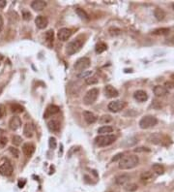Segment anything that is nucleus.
I'll use <instances>...</instances> for the list:
<instances>
[{
    "instance_id": "10",
    "label": "nucleus",
    "mask_w": 174,
    "mask_h": 192,
    "mask_svg": "<svg viewBox=\"0 0 174 192\" xmlns=\"http://www.w3.org/2000/svg\"><path fill=\"white\" fill-rule=\"evenodd\" d=\"M104 94H106V96L108 98H115V97L119 96V92L114 86L107 85L104 86Z\"/></svg>"
},
{
    "instance_id": "15",
    "label": "nucleus",
    "mask_w": 174,
    "mask_h": 192,
    "mask_svg": "<svg viewBox=\"0 0 174 192\" xmlns=\"http://www.w3.org/2000/svg\"><path fill=\"white\" fill-rule=\"evenodd\" d=\"M48 127H49V129L51 132L58 133V132L60 131L61 124H60V122L58 121L57 119H51V120H49L48 122Z\"/></svg>"
},
{
    "instance_id": "22",
    "label": "nucleus",
    "mask_w": 174,
    "mask_h": 192,
    "mask_svg": "<svg viewBox=\"0 0 174 192\" xmlns=\"http://www.w3.org/2000/svg\"><path fill=\"white\" fill-rule=\"evenodd\" d=\"M154 16L157 19V21H161L165 17V12L161 8H156L154 11Z\"/></svg>"
},
{
    "instance_id": "43",
    "label": "nucleus",
    "mask_w": 174,
    "mask_h": 192,
    "mask_svg": "<svg viewBox=\"0 0 174 192\" xmlns=\"http://www.w3.org/2000/svg\"><path fill=\"white\" fill-rule=\"evenodd\" d=\"M3 24H4L3 17H2V16H1V15H0V31L2 30V28H3Z\"/></svg>"
},
{
    "instance_id": "8",
    "label": "nucleus",
    "mask_w": 174,
    "mask_h": 192,
    "mask_svg": "<svg viewBox=\"0 0 174 192\" xmlns=\"http://www.w3.org/2000/svg\"><path fill=\"white\" fill-rule=\"evenodd\" d=\"M14 168L9 161H5L3 164L0 165V175L4 177H9L13 174Z\"/></svg>"
},
{
    "instance_id": "35",
    "label": "nucleus",
    "mask_w": 174,
    "mask_h": 192,
    "mask_svg": "<svg viewBox=\"0 0 174 192\" xmlns=\"http://www.w3.org/2000/svg\"><path fill=\"white\" fill-rule=\"evenodd\" d=\"M12 143H13L15 145H20L22 143V139L20 136H14L12 138Z\"/></svg>"
},
{
    "instance_id": "9",
    "label": "nucleus",
    "mask_w": 174,
    "mask_h": 192,
    "mask_svg": "<svg viewBox=\"0 0 174 192\" xmlns=\"http://www.w3.org/2000/svg\"><path fill=\"white\" fill-rule=\"evenodd\" d=\"M73 34V30L70 28H61L58 30V33H57V37L60 41H63V42H65V41H68L70 39V37L72 36Z\"/></svg>"
},
{
    "instance_id": "25",
    "label": "nucleus",
    "mask_w": 174,
    "mask_h": 192,
    "mask_svg": "<svg viewBox=\"0 0 174 192\" xmlns=\"http://www.w3.org/2000/svg\"><path fill=\"white\" fill-rule=\"evenodd\" d=\"M75 13H77V15L80 17V19H82L84 21H88L89 20V15L87 14L83 9L77 8V9H75Z\"/></svg>"
},
{
    "instance_id": "23",
    "label": "nucleus",
    "mask_w": 174,
    "mask_h": 192,
    "mask_svg": "<svg viewBox=\"0 0 174 192\" xmlns=\"http://www.w3.org/2000/svg\"><path fill=\"white\" fill-rule=\"evenodd\" d=\"M140 179H141V182L144 183H150V182H152V180H153V175H152V173H151V172H144L141 175Z\"/></svg>"
},
{
    "instance_id": "24",
    "label": "nucleus",
    "mask_w": 174,
    "mask_h": 192,
    "mask_svg": "<svg viewBox=\"0 0 174 192\" xmlns=\"http://www.w3.org/2000/svg\"><path fill=\"white\" fill-rule=\"evenodd\" d=\"M112 131H113V128L111 126H108V125L102 126L98 129V133L101 134V135H107V134L112 133Z\"/></svg>"
},
{
    "instance_id": "21",
    "label": "nucleus",
    "mask_w": 174,
    "mask_h": 192,
    "mask_svg": "<svg viewBox=\"0 0 174 192\" xmlns=\"http://www.w3.org/2000/svg\"><path fill=\"white\" fill-rule=\"evenodd\" d=\"M129 179H130V177L128 176V175H120V176L116 177L115 183L118 185H125L129 182Z\"/></svg>"
},
{
    "instance_id": "40",
    "label": "nucleus",
    "mask_w": 174,
    "mask_h": 192,
    "mask_svg": "<svg viewBox=\"0 0 174 192\" xmlns=\"http://www.w3.org/2000/svg\"><path fill=\"white\" fill-rule=\"evenodd\" d=\"M123 157V153H118L117 155H115V157L112 158V161H117L118 159H121Z\"/></svg>"
},
{
    "instance_id": "30",
    "label": "nucleus",
    "mask_w": 174,
    "mask_h": 192,
    "mask_svg": "<svg viewBox=\"0 0 174 192\" xmlns=\"http://www.w3.org/2000/svg\"><path fill=\"white\" fill-rule=\"evenodd\" d=\"M53 38H54V33L52 29H49V30L45 32V40L49 45L53 43Z\"/></svg>"
},
{
    "instance_id": "32",
    "label": "nucleus",
    "mask_w": 174,
    "mask_h": 192,
    "mask_svg": "<svg viewBox=\"0 0 174 192\" xmlns=\"http://www.w3.org/2000/svg\"><path fill=\"white\" fill-rule=\"evenodd\" d=\"M111 120H112V118L109 115H104L101 116L100 119H99V121H100L101 123H103V124L109 123V122L111 121Z\"/></svg>"
},
{
    "instance_id": "37",
    "label": "nucleus",
    "mask_w": 174,
    "mask_h": 192,
    "mask_svg": "<svg viewBox=\"0 0 174 192\" xmlns=\"http://www.w3.org/2000/svg\"><path fill=\"white\" fill-rule=\"evenodd\" d=\"M49 148H50L51 149H56L57 143H56V140H55V138H53V137L49 138Z\"/></svg>"
},
{
    "instance_id": "1",
    "label": "nucleus",
    "mask_w": 174,
    "mask_h": 192,
    "mask_svg": "<svg viewBox=\"0 0 174 192\" xmlns=\"http://www.w3.org/2000/svg\"><path fill=\"white\" fill-rule=\"evenodd\" d=\"M138 163H139L138 156L130 154L122 157L119 161L118 167L120 170H131V169L136 167L138 165Z\"/></svg>"
},
{
    "instance_id": "29",
    "label": "nucleus",
    "mask_w": 174,
    "mask_h": 192,
    "mask_svg": "<svg viewBox=\"0 0 174 192\" xmlns=\"http://www.w3.org/2000/svg\"><path fill=\"white\" fill-rule=\"evenodd\" d=\"M152 169L153 171L157 174V175H162L165 173V167L161 165V164H158V163H156L152 166Z\"/></svg>"
},
{
    "instance_id": "46",
    "label": "nucleus",
    "mask_w": 174,
    "mask_h": 192,
    "mask_svg": "<svg viewBox=\"0 0 174 192\" xmlns=\"http://www.w3.org/2000/svg\"><path fill=\"white\" fill-rule=\"evenodd\" d=\"M3 114H4L3 110H2V109H0V119H1L2 116H3Z\"/></svg>"
},
{
    "instance_id": "19",
    "label": "nucleus",
    "mask_w": 174,
    "mask_h": 192,
    "mask_svg": "<svg viewBox=\"0 0 174 192\" xmlns=\"http://www.w3.org/2000/svg\"><path fill=\"white\" fill-rule=\"evenodd\" d=\"M45 6H46V2L43 1V0H37V1H33L31 3V8L37 12L43 11L45 8Z\"/></svg>"
},
{
    "instance_id": "39",
    "label": "nucleus",
    "mask_w": 174,
    "mask_h": 192,
    "mask_svg": "<svg viewBox=\"0 0 174 192\" xmlns=\"http://www.w3.org/2000/svg\"><path fill=\"white\" fill-rule=\"evenodd\" d=\"M22 17H23V20L29 21V20L31 19V14L29 13V12H27V11H23V13H22Z\"/></svg>"
},
{
    "instance_id": "4",
    "label": "nucleus",
    "mask_w": 174,
    "mask_h": 192,
    "mask_svg": "<svg viewBox=\"0 0 174 192\" xmlns=\"http://www.w3.org/2000/svg\"><path fill=\"white\" fill-rule=\"evenodd\" d=\"M158 123V119L153 115H145L139 121V127L141 129H149Z\"/></svg>"
},
{
    "instance_id": "6",
    "label": "nucleus",
    "mask_w": 174,
    "mask_h": 192,
    "mask_svg": "<svg viewBox=\"0 0 174 192\" xmlns=\"http://www.w3.org/2000/svg\"><path fill=\"white\" fill-rule=\"evenodd\" d=\"M90 66V59L88 57H81L79 59H78L74 63V69L77 71L82 72L85 69H87Z\"/></svg>"
},
{
    "instance_id": "18",
    "label": "nucleus",
    "mask_w": 174,
    "mask_h": 192,
    "mask_svg": "<svg viewBox=\"0 0 174 192\" xmlns=\"http://www.w3.org/2000/svg\"><path fill=\"white\" fill-rule=\"evenodd\" d=\"M34 134V125L31 122H27L23 127V135L26 138H31Z\"/></svg>"
},
{
    "instance_id": "16",
    "label": "nucleus",
    "mask_w": 174,
    "mask_h": 192,
    "mask_svg": "<svg viewBox=\"0 0 174 192\" xmlns=\"http://www.w3.org/2000/svg\"><path fill=\"white\" fill-rule=\"evenodd\" d=\"M22 151L27 157H30L35 152V145L31 143H26L22 145Z\"/></svg>"
},
{
    "instance_id": "11",
    "label": "nucleus",
    "mask_w": 174,
    "mask_h": 192,
    "mask_svg": "<svg viewBox=\"0 0 174 192\" xmlns=\"http://www.w3.org/2000/svg\"><path fill=\"white\" fill-rule=\"evenodd\" d=\"M59 112H60L59 107L56 106V105H50V106H49L45 110V112L44 114V119H49L50 116L58 114Z\"/></svg>"
},
{
    "instance_id": "27",
    "label": "nucleus",
    "mask_w": 174,
    "mask_h": 192,
    "mask_svg": "<svg viewBox=\"0 0 174 192\" xmlns=\"http://www.w3.org/2000/svg\"><path fill=\"white\" fill-rule=\"evenodd\" d=\"M11 110H12V112L15 113V114H20L24 111V108H23L21 105L15 103V104L11 105Z\"/></svg>"
},
{
    "instance_id": "41",
    "label": "nucleus",
    "mask_w": 174,
    "mask_h": 192,
    "mask_svg": "<svg viewBox=\"0 0 174 192\" xmlns=\"http://www.w3.org/2000/svg\"><path fill=\"white\" fill-rule=\"evenodd\" d=\"M25 183H26V182H25V180H24V179H22V180H20V182H19V187H20V188H22V187H23V186H24V185H25Z\"/></svg>"
},
{
    "instance_id": "34",
    "label": "nucleus",
    "mask_w": 174,
    "mask_h": 192,
    "mask_svg": "<svg viewBox=\"0 0 174 192\" xmlns=\"http://www.w3.org/2000/svg\"><path fill=\"white\" fill-rule=\"evenodd\" d=\"M92 74H93L92 71H82V72H80L78 75V78H79V79H87L88 77H90V76H92Z\"/></svg>"
},
{
    "instance_id": "42",
    "label": "nucleus",
    "mask_w": 174,
    "mask_h": 192,
    "mask_svg": "<svg viewBox=\"0 0 174 192\" xmlns=\"http://www.w3.org/2000/svg\"><path fill=\"white\" fill-rule=\"evenodd\" d=\"M6 5H7V2H6V0H0V9L4 8Z\"/></svg>"
},
{
    "instance_id": "26",
    "label": "nucleus",
    "mask_w": 174,
    "mask_h": 192,
    "mask_svg": "<svg viewBox=\"0 0 174 192\" xmlns=\"http://www.w3.org/2000/svg\"><path fill=\"white\" fill-rule=\"evenodd\" d=\"M107 50V46L103 42L98 43L95 47V51L97 54H103V52L106 51Z\"/></svg>"
},
{
    "instance_id": "5",
    "label": "nucleus",
    "mask_w": 174,
    "mask_h": 192,
    "mask_svg": "<svg viewBox=\"0 0 174 192\" xmlns=\"http://www.w3.org/2000/svg\"><path fill=\"white\" fill-rule=\"evenodd\" d=\"M99 96V89L98 88H91L86 92V94L83 97V103L87 106L95 103Z\"/></svg>"
},
{
    "instance_id": "17",
    "label": "nucleus",
    "mask_w": 174,
    "mask_h": 192,
    "mask_svg": "<svg viewBox=\"0 0 174 192\" xmlns=\"http://www.w3.org/2000/svg\"><path fill=\"white\" fill-rule=\"evenodd\" d=\"M153 91H154V94L157 97H164L166 94H168V89L165 86H162V85H156L154 87Z\"/></svg>"
},
{
    "instance_id": "38",
    "label": "nucleus",
    "mask_w": 174,
    "mask_h": 192,
    "mask_svg": "<svg viewBox=\"0 0 174 192\" xmlns=\"http://www.w3.org/2000/svg\"><path fill=\"white\" fill-rule=\"evenodd\" d=\"M8 143V139L6 137H0V148H4Z\"/></svg>"
},
{
    "instance_id": "48",
    "label": "nucleus",
    "mask_w": 174,
    "mask_h": 192,
    "mask_svg": "<svg viewBox=\"0 0 174 192\" xmlns=\"http://www.w3.org/2000/svg\"><path fill=\"white\" fill-rule=\"evenodd\" d=\"M172 9H173V10H174V3H173V4H172Z\"/></svg>"
},
{
    "instance_id": "47",
    "label": "nucleus",
    "mask_w": 174,
    "mask_h": 192,
    "mask_svg": "<svg viewBox=\"0 0 174 192\" xmlns=\"http://www.w3.org/2000/svg\"><path fill=\"white\" fill-rule=\"evenodd\" d=\"M4 133V130L3 129H1V128H0V137L2 136V134Z\"/></svg>"
},
{
    "instance_id": "12",
    "label": "nucleus",
    "mask_w": 174,
    "mask_h": 192,
    "mask_svg": "<svg viewBox=\"0 0 174 192\" xmlns=\"http://www.w3.org/2000/svg\"><path fill=\"white\" fill-rule=\"evenodd\" d=\"M35 24L39 29H45L49 24V20L44 16H38L35 19Z\"/></svg>"
},
{
    "instance_id": "13",
    "label": "nucleus",
    "mask_w": 174,
    "mask_h": 192,
    "mask_svg": "<svg viewBox=\"0 0 174 192\" xmlns=\"http://www.w3.org/2000/svg\"><path fill=\"white\" fill-rule=\"evenodd\" d=\"M133 98L139 103H142L147 101L148 99V94L146 93V91L144 90H136L135 93H133Z\"/></svg>"
},
{
    "instance_id": "20",
    "label": "nucleus",
    "mask_w": 174,
    "mask_h": 192,
    "mask_svg": "<svg viewBox=\"0 0 174 192\" xmlns=\"http://www.w3.org/2000/svg\"><path fill=\"white\" fill-rule=\"evenodd\" d=\"M83 118L88 124H92V123H94V122L97 121V116L92 112H89V111H84L83 112Z\"/></svg>"
},
{
    "instance_id": "44",
    "label": "nucleus",
    "mask_w": 174,
    "mask_h": 192,
    "mask_svg": "<svg viewBox=\"0 0 174 192\" xmlns=\"http://www.w3.org/2000/svg\"><path fill=\"white\" fill-rule=\"evenodd\" d=\"M144 150H147V151H149V149H147L146 148H138V149H135L136 152H139V151H144Z\"/></svg>"
},
{
    "instance_id": "3",
    "label": "nucleus",
    "mask_w": 174,
    "mask_h": 192,
    "mask_svg": "<svg viewBox=\"0 0 174 192\" xmlns=\"http://www.w3.org/2000/svg\"><path fill=\"white\" fill-rule=\"evenodd\" d=\"M84 41L80 40V39H74L71 42H69L67 47H66V54L68 55H73L74 54H77L78 51H80V49L82 48Z\"/></svg>"
},
{
    "instance_id": "2",
    "label": "nucleus",
    "mask_w": 174,
    "mask_h": 192,
    "mask_svg": "<svg viewBox=\"0 0 174 192\" xmlns=\"http://www.w3.org/2000/svg\"><path fill=\"white\" fill-rule=\"evenodd\" d=\"M117 137L112 134H107V135H100L96 137L95 139V144L98 147H107V145L113 144Z\"/></svg>"
},
{
    "instance_id": "14",
    "label": "nucleus",
    "mask_w": 174,
    "mask_h": 192,
    "mask_svg": "<svg viewBox=\"0 0 174 192\" xmlns=\"http://www.w3.org/2000/svg\"><path fill=\"white\" fill-rule=\"evenodd\" d=\"M21 126V119L19 116H13L9 121V127L11 130H17Z\"/></svg>"
},
{
    "instance_id": "7",
    "label": "nucleus",
    "mask_w": 174,
    "mask_h": 192,
    "mask_svg": "<svg viewBox=\"0 0 174 192\" xmlns=\"http://www.w3.org/2000/svg\"><path fill=\"white\" fill-rule=\"evenodd\" d=\"M126 102L121 101V100H116V101H112L108 104L107 109L112 113H118L120 111L123 110L126 107Z\"/></svg>"
},
{
    "instance_id": "36",
    "label": "nucleus",
    "mask_w": 174,
    "mask_h": 192,
    "mask_svg": "<svg viewBox=\"0 0 174 192\" xmlns=\"http://www.w3.org/2000/svg\"><path fill=\"white\" fill-rule=\"evenodd\" d=\"M9 150H10V152L12 153V155H13L14 157H16V158H19V157H20V151H19V149H17L11 147L9 149Z\"/></svg>"
},
{
    "instance_id": "28",
    "label": "nucleus",
    "mask_w": 174,
    "mask_h": 192,
    "mask_svg": "<svg viewBox=\"0 0 174 192\" xmlns=\"http://www.w3.org/2000/svg\"><path fill=\"white\" fill-rule=\"evenodd\" d=\"M168 33H169V28H166V27L158 28V29H155V30L152 31L153 35H166Z\"/></svg>"
},
{
    "instance_id": "45",
    "label": "nucleus",
    "mask_w": 174,
    "mask_h": 192,
    "mask_svg": "<svg viewBox=\"0 0 174 192\" xmlns=\"http://www.w3.org/2000/svg\"><path fill=\"white\" fill-rule=\"evenodd\" d=\"M165 85H166V88H168V87H170V88H173V87H174V84H171V83H166Z\"/></svg>"
},
{
    "instance_id": "33",
    "label": "nucleus",
    "mask_w": 174,
    "mask_h": 192,
    "mask_svg": "<svg viewBox=\"0 0 174 192\" xmlns=\"http://www.w3.org/2000/svg\"><path fill=\"white\" fill-rule=\"evenodd\" d=\"M124 188L127 191L132 192V191H136L137 189V185L136 183H127V184L124 185Z\"/></svg>"
},
{
    "instance_id": "31",
    "label": "nucleus",
    "mask_w": 174,
    "mask_h": 192,
    "mask_svg": "<svg viewBox=\"0 0 174 192\" xmlns=\"http://www.w3.org/2000/svg\"><path fill=\"white\" fill-rule=\"evenodd\" d=\"M85 83L86 85H96L99 83V79L95 76H90L87 79H85Z\"/></svg>"
}]
</instances>
